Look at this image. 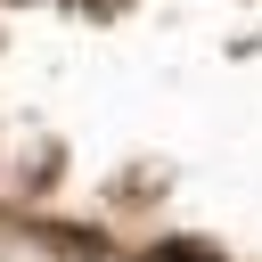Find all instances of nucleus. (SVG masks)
Here are the masks:
<instances>
[{"label": "nucleus", "instance_id": "obj_1", "mask_svg": "<svg viewBox=\"0 0 262 262\" xmlns=\"http://www.w3.org/2000/svg\"><path fill=\"white\" fill-rule=\"evenodd\" d=\"M147 262H221V254H213V246H188V237H172V246H156Z\"/></svg>", "mask_w": 262, "mask_h": 262}]
</instances>
